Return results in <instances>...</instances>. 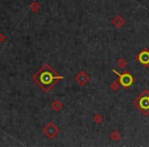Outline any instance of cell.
I'll return each instance as SVG.
<instances>
[{
    "mask_svg": "<svg viewBox=\"0 0 149 147\" xmlns=\"http://www.w3.org/2000/svg\"><path fill=\"white\" fill-rule=\"evenodd\" d=\"M61 79H63V77L58 76L57 72H54L49 64H45L33 77V80L37 85L45 92H49V90Z\"/></svg>",
    "mask_w": 149,
    "mask_h": 147,
    "instance_id": "6da1fadb",
    "label": "cell"
},
{
    "mask_svg": "<svg viewBox=\"0 0 149 147\" xmlns=\"http://www.w3.org/2000/svg\"><path fill=\"white\" fill-rule=\"evenodd\" d=\"M133 104L140 110L143 116H147L149 114V91L144 90L136 99L133 101Z\"/></svg>",
    "mask_w": 149,
    "mask_h": 147,
    "instance_id": "7a4b0ae2",
    "label": "cell"
},
{
    "mask_svg": "<svg viewBox=\"0 0 149 147\" xmlns=\"http://www.w3.org/2000/svg\"><path fill=\"white\" fill-rule=\"evenodd\" d=\"M112 72H113L116 75H118V82H120V86H123L124 88H130L131 86L134 84L135 78L133 77L129 72H124V74H118L116 70H113Z\"/></svg>",
    "mask_w": 149,
    "mask_h": 147,
    "instance_id": "3957f363",
    "label": "cell"
},
{
    "mask_svg": "<svg viewBox=\"0 0 149 147\" xmlns=\"http://www.w3.org/2000/svg\"><path fill=\"white\" fill-rule=\"evenodd\" d=\"M59 130L58 128L53 124V123H49L48 125H46L43 129V133L48 137V138H53L55 135L58 134Z\"/></svg>",
    "mask_w": 149,
    "mask_h": 147,
    "instance_id": "277c9868",
    "label": "cell"
},
{
    "mask_svg": "<svg viewBox=\"0 0 149 147\" xmlns=\"http://www.w3.org/2000/svg\"><path fill=\"white\" fill-rule=\"evenodd\" d=\"M137 60L141 64L145 66H148L149 64V51L147 49H143L140 53L137 55Z\"/></svg>",
    "mask_w": 149,
    "mask_h": 147,
    "instance_id": "5b68a950",
    "label": "cell"
},
{
    "mask_svg": "<svg viewBox=\"0 0 149 147\" xmlns=\"http://www.w3.org/2000/svg\"><path fill=\"white\" fill-rule=\"evenodd\" d=\"M76 81H77L81 86H83L89 81V77L86 75V72H79V74L77 75V77H76Z\"/></svg>",
    "mask_w": 149,
    "mask_h": 147,
    "instance_id": "8992f818",
    "label": "cell"
},
{
    "mask_svg": "<svg viewBox=\"0 0 149 147\" xmlns=\"http://www.w3.org/2000/svg\"><path fill=\"white\" fill-rule=\"evenodd\" d=\"M112 25L116 28H122L125 25V20L123 19L120 15H116L113 20H112Z\"/></svg>",
    "mask_w": 149,
    "mask_h": 147,
    "instance_id": "52a82bcc",
    "label": "cell"
},
{
    "mask_svg": "<svg viewBox=\"0 0 149 147\" xmlns=\"http://www.w3.org/2000/svg\"><path fill=\"white\" fill-rule=\"evenodd\" d=\"M51 107H52V109H53L54 111H59V110L61 109V107H62V104L60 103L58 100H55V101H53L51 103Z\"/></svg>",
    "mask_w": 149,
    "mask_h": 147,
    "instance_id": "ba28073f",
    "label": "cell"
},
{
    "mask_svg": "<svg viewBox=\"0 0 149 147\" xmlns=\"http://www.w3.org/2000/svg\"><path fill=\"white\" fill-rule=\"evenodd\" d=\"M116 64H118V66L120 68H125L127 66V61L124 58H120V59L116 61Z\"/></svg>",
    "mask_w": 149,
    "mask_h": 147,
    "instance_id": "9c48e42d",
    "label": "cell"
},
{
    "mask_svg": "<svg viewBox=\"0 0 149 147\" xmlns=\"http://www.w3.org/2000/svg\"><path fill=\"white\" fill-rule=\"evenodd\" d=\"M120 137H122V136H120V134L118 132V131H114V132L110 135V138H111L113 141H118L120 139Z\"/></svg>",
    "mask_w": 149,
    "mask_h": 147,
    "instance_id": "30bf717a",
    "label": "cell"
},
{
    "mask_svg": "<svg viewBox=\"0 0 149 147\" xmlns=\"http://www.w3.org/2000/svg\"><path fill=\"white\" fill-rule=\"evenodd\" d=\"M120 82L118 81H116V82H113V83L110 85V88H111L113 91H118V88H120Z\"/></svg>",
    "mask_w": 149,
    "mask_h": 147,
    "instance_id": "8fae6325",
    "label": "cell"
},
{
    "mask_svg": "<svg viewBox=\"0 0 149 147\" xmlns=\"http://www.w3.org/2000/svg\"><path fill=\"white\" fill-rule=\"evenodd\" d=\"M94 121H95V123L99 124V123L102 122V116H100V114H96V116H94Z\"/></svg>",
    "mask_w": 149,
    "mask_h": 147,
    "instance_id": "7c38bea8",
    "label": "cell"
},
{
    "mask_svg": "<svg viewBox=\"0 0 149 147\" xmlns=\"http://www.w3.org/2000/svg\"><path fill=\"white\" fill-rule=\"evenodd\" d=\"M30 8H31V9H32V10H33V11H37L38 9H39V5H38V4H37V3H36V2H34L33 4L31 5V7H30Z\"/></svg>",
    "mask_w": 149,
    "mask_h": 147,
    "instance_id": "4fadbf2b",
    "label": "cell"
},
{
    "mask_svg": "<svg viewBox=\"0 0 149 147\" xmlns=\"http://www.w3.org/2000/svg\"><path fill=\"white\" fill-rule=\"evenodd\" d=\"M148 68H149V64H148Z\"/></svg>",
    "mask_w": 149,
    "mask_h": 147,
    "instance_id": "5bb4252c",
    "label": "cell"
}]
</instances>
